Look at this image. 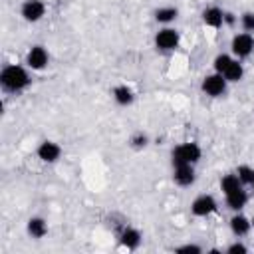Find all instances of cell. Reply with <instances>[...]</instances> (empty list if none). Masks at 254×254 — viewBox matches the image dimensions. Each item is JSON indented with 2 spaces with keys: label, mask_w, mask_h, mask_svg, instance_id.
<instances>
[{
  "label": "cell",
  "mask_w": 254,
  "mask_h": 254,
  "mask_svg": "<svg viewBox=\"0 0 254 254\" xmlns=\"http://www.w3.org/2000/svg\"><path fill=\"white\" fill-rule=\"evenodd\" d=\"M30 81H32L30 79V73L22 65L10 64V65H4L2 71H0V83L10 93H18V91L26 89L30 85Z\"/></svg>",
  "instance_id": "obj_1"
},
{
  "label": "cell",
  "mask_w": 254,
  "mask_h": 254,
  "mask_svg": "<svg viewBox=\"0 0 254 254\" xmlns=\"http://www.w3.org/2000/svg\"><path fill=\"white\" fill-rule=\"evenodd\" d=\"M200 147L194 143V141H189V143H181L173 149L171 153V161H173V167L175 165H196L200 161Z\"/></svg>",
  "instance_id": "obj_2"
},
{
  "label": "cell",
  "mask_w": 254,
  "mask_h": 254,
  "mask_svg": "<svg viewBox=\"0 0 254 254\" xmlns=\"http://www.w3.org/2000/svg\"><path fill=\"white\" fill-rule=\"evenodd\" d=\"M226 85H228V81L220 75V73H210V75H204L202 77V83H200V89H202V93L204 95H208V97H220V95H224V91H226Z\"/></svg>",
  "instance_id": "obj_3"
},
{
  "label": "cell",
  "mask_w": 254,
  "mask_h": 254,
  "mask_svg": "<svg viewBox=\"0 0 254 254\" xmlns=\"http://www.w3.org/2000/svg\"><path fill=\"white\" fill-rule=\"evenodd\" d=\"M230 50L232 54L240 60V58H248L252 52H254V38L252 34L248 32H242V34H236L230 42Z\"/></svg>",
  "instance_id": "obj_4"
},
{
  "label": "cell",
  "mask_w": 254,
  "mask_h": 254,
  "mask_svg": "<svg viewBox=\"0 0 254 254\" xmlns=\"http://www.w3.org/2000/svg\"><path fill=\"white\" fill-rule=\"evenodd\" d=\"M179 42H181V36H179V32L173 30V28H163V30H159L157 36H155V46H157V50H161V52H173V50L179 46Z\"/></svg>",
  "instance_id": "obj_5"
},
{
  "label": "cell",
  "mask_w": 254,
  "mask_h": 254,
  "mask_svg": "<svg viewBox=\"0 0 254 254\" xmlns=\"http://www.w3.org/2000/svg\"><path fill=\"white\" fill-rule=\"evenodd\" d=\"M216 208H218V204H216V200H214L212 194H198V196L190 202V212H192L194 216H208V214H212Z\"/></svg>",
  "instance_id": "obj_6"
},
{
  "label": "cell",
  "mask_w": 254,
  "mask_h": 254,
  "mask_svg": "<svg viewBox=\"0 0 254 254\" xmlns=\"http://www.w3.org/2000/svg\"><path fill=\"white\" fill-rule=\"evenodd\" d=\"M20 14L26 22H40L46 14V4L42 0H24L22 8H20Z\"/></svg>",
  "instance_id": "obj_7"
},
{
  "label": "cell",
  "mask_w": 254,
  "mask_h": 254,
  "mask_svg": "<svg viewBox=\"0 0 254 254\" xmlns=\"http://www.w3.org/2000/svg\"><path fill=\"white\" fill-rule=\"evenodd\" d=\"M48 62H50V56H48L44 46H32L28 50V54H26V65L30 69L40 71V69H44L48 65Z\"/></svg>",
  "instance_id": "obj_8"
},
{
  "label": "cell",
  "mask_w": 254,
  "mask_h": 254,
  "mask_svg": "<svg viewBox=\"0 0 254 254\" xmlns=\"http://www.w3.org/2000/svg\"><path fill=\"white\" fill-rule=\"evenodd\" d=\"M36 155L44 163H56L62 157V147L56 141H42L36 149Z\"/></svg>",
  "instance_id": "obj_9"
},
{
  "label": "cell",
  "mask_w": 254,
  "mask_h": 254,
  "mask_svg": "<svg viewBox=\"0 0 254 254\" xmlns=\"http://www.w3.org/2000/svg\"><path fill=\"white\" fill-rule=\"evenodd\" d=\"M173 181L179 185V187H190L194 181H196V175H194V165H175L173 167Z\"/></svg>",
  "instance_id": "obj_10"
},
{
  "label": "cell",
  "mask_w": 254,
  "mask_h": 254,
  "mask_svg": "<svg viewBox=\"0 0 254 254\" xmlns=\"http://www.w3.org/2000/svg\"><path fill=\"white\" fill-rule=\"evenodd\" d=\"M119 242H121L127 250H135V248H139V244H141V232H139L137 228L127 226V228L121 230V234H119Z\"/></svg>",
  "instance_id": "obj_11"
},
{
  "label": "cell",
  "mask_w": 254,
  "mask_h": 254,
  "mask_svg": "<svg viewBox=\"0 0 254 254\" xmlns=\"http://www.w3.org/2000/svg\"><path fill=\"white\" fill-rule=\"evenodd\" d=\"M202 22L210 28H220L224 24V10H220L218 6H208L202 12Z\"/></svg>",
  "instance_id": "obj_12"
},
{
  "label": "cell",
  "mask_w": 254,
  "mask_h": 254,
  "mask_svg": "<svg viewBox=\"0 0 254 254\" xmlns=\"http://www.w3.org/2000/svg\"><path fill=\"white\" fill-rule=\"evenodd\" d=\"M228 83H236V81H240L242 77H244V67H242V64L238 62V58L234 60H230V64L224 67V71L220 73Z\"/></svg>",
  "instance_id": "obj_13"
},
{
  "label": "cell",
  "mask_w": 254,
  "mask_h": 254,
  "mask_svg": "<svg viewBox=\"0 0 254 254\" xmlns=\"http://www.w3.org/2000/svg\"><path fill=\"white\" fill-rule=\"evenodd\" d=\"M224 196H226L228 208H232L234 212L242 210V208L246 206V202H248V194H246V190H244L242 187L236 189V190H232V192H228V194H224Z\"/></svg>",
  "instance_id": "obj_14"
},
{
  "label": "cell",
  "mask_w": 254,
  "mask_h": 254,
  "mask_svg": "<svg viewBox=\"0 0 254 254\" xmlns=\"http://www.w3.org/2000/svg\"><path fill=\"white\" fill-rule=\"evenodd\" d=\"M250 228H252V220L246 218L244 214H234L230 218V230H232L234 236H238V238L240 236H246L250 232Z\"/></svg>",
  "instance_id": "obj_15"
},
{
  "label": "cell",
  "mask_w": 254,
  "mask_h": 254,
  "mask_svg": "<svg viewBox=\"0 0 254 254\" xmlns=\"http://www.w3.org/2000/svg\"><path fill=\"white\" fill-rule=\"evenodd\" d=\"M26 230L32 238H44L48 234V222L42 216H32L26 224Z\"/></svg>",
  "instance_id": "obj_16"
},
{
  "label": "cell",
  "mask_w": 254,
  "mask_h": 254,
  "mask_svg": "<svg viewBox=\"0 0 254 254\" xmlns=\"http://www.w3.org/2000/svg\"><path fill=\"white\" fill-rule=\"evenodd\" d=\"M113 99H115L117 105L127 107V105H131V103L135 101V93H133V89H131L129 85L121 83V85H117V87L113 89Z\"/></svg>",
  "instance_id": "obj_17"
},
{
  "label": "cell",
  "mask_w": 254,
  "mask_h": 254,
  "mask_svg": "<svg viewBox=\"0 0 254 254\" xmlns=\"http://www.w3.org/2000/svg\"><path fill=\"white\" fill-rule=\"evenodd\" d=\"M177 16H179V10L175 6H163L155 12V20L159 24H171L173 20H177Z\"/></svg>",
  "instance_id": "obj_18"
},
{
  "label": "cell",
  "mask_w": 254,
  "mask_h": 254,
  "mask_svg": "<svg viewBox=\"0 0 254 254\" xmlns=\"http://www.w3.org/2000/svg\"><path fill=\"white\" fill-rule=\"evenodd\" d=\"M240 187H242V183H240V179H238L236 173L224 175V177L220 179V190H222L224 194H228V192H232V190H236V189H240Z\"/></svg>",
  "instance_id": "obj_19"
},
{
  "label": "cell",
  "mask_w": 254,
  "mask_h": 254,
  "mask_svg": "<svg viewBox=\"0 0 254 254\" xmlns=\"http://www.w3.org/2000/svg\"><path fill=\"white\" fill-rule=\"evenodd\" d=\"M236 175H238V179H240L242 185H252L254 183V169L248 167V165H240L236 169Z\"/></svg>",
  "instance_id": "obj_20"
},
{
  "label": "cell",
  "mask_w": 254,
  "mask_h": 254,
  "mask_svg": "<svg viewBox=\"0 0 254 254\" xmlns=\"http://www.w3.org/2000/svg\"><path fill=\"white\" fill-rule=\"evenodd\" d=\"M129 145H131L133 149H145V147L149 145V137H147L145 133H135V135L129 139Z\"/></svg>",
  "instance_id": "obj_21"
},
{
  "label": "cell",
  "mask_w": 254,
  "mask_h": 254,
  "mask_svg": "<svg viewBox=\"0 0 254 254\" xmlns=\"http://www.w3.org/2000/svg\"><path fill=\"white\" fill-rule=\"evenodd\" d=\"M230 60H232V58H230L228 54H218V56L214 58V64H212V65H214V71H216V73H222L224 67L230 64Z\"/></svg>",
  "instance_id": "obj_22"
},
{
  "label": "cell",
  "mask_w": 254,
  "mask_h": 254,
  "mask_svg": "<svg viewBox=\"0 0 254 254\" xmlns=\"http://www.w3.org/2000/svg\"><path fill=\"white\" fill-rule=\"evenodd\" d=\"M240 26L250 34V32H254V12H244L242 16H240Z\"/></svg>",
  "instance_id": "obj_23"
},
{
  "label": "cell",
  "mask_w": 254,
  "mask_h": 254,
  "mask_svg": "<svg viewBox=\"0 0 254 254\" xmlns=\"http://www.w3.org/2000/svg\"><path fill=\"white\" fill-rule=\"evenodd\" d=\"M175 252H177V254H200L202 248H200L198 244H183V246L175 248Z\"/></svg>",
  "instance_id": "obj_24"
},
{
  "label": "cell",
  "mask_w": 254,
  "mask_h": 254,
  "mask_svg": "<svg viewBox=\"0 0 254 254\" xmlns=\"http://www.w3.org/2000/svg\"><path fill=\"white\" fill-rule=\"evenodd\" d=\"M226 252H228V254H246V252H248V246H244L242 242L236 240V242H232V244L226 248Z\"/></svg>",
  "instance_id": "obj_25"
},
{
  "label": "cell",
  "mask_w": 254,
  "mask_h": 254,
  "mask_svg": "<svg viewBox=\"0 0 254 254\" xmlns=\"http://www.w3.org/2000/svg\"><path fill=\"white\" fill-rule=\"evenodd\" d=\"M236 22V18H234V14L232 12H224V24H228V26H232Z\"/></svg>",
  "instance_id": "obj_26"
},
{
  "label": "cell",
  "mask_w": 254,
  "mask_h": 254,
  "mask_svg": "<svg viewBox=\"0 0 254 254\" xmlns=\"http://www.w3.org/2000/svg\"><path fill=\"white\" fill-rule=\"evenodd\" d=\"M250 220H252V228H254V216H252V218H250Z\"/></svg>",
  "instance_id": "obj_27"
},
{
  "label": "cell",
  "mask_w": 254,
  "mask_h": 254,
  "mask_svg": "<svg viewBox=\"0 0 254 254\" xmlns=\"http://www.w3.org/2000/svg\"><path fill=\"white\" fill-rule=\"evenodd\" d=\"M252 189H254V183H252Z\"/></svg>",
  "instance_id": "obj_28"
}]
</instances>
